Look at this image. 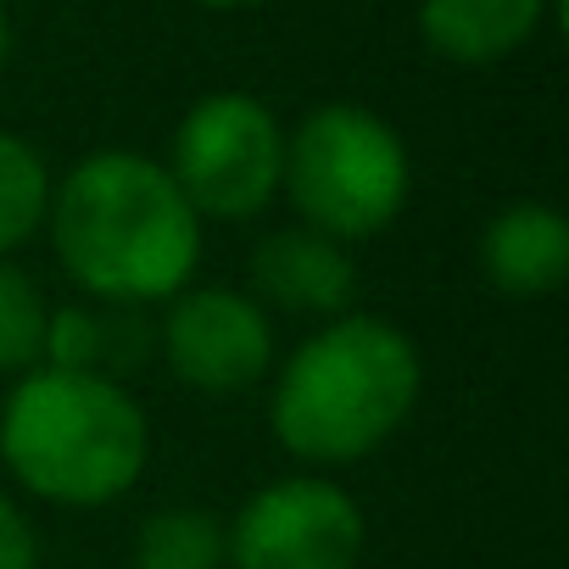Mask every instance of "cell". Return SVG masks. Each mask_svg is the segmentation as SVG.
<instances>
[{
    "mask_svg": "<svg viewBox=\"0 0 569 569\" xmlns=\"http://www.w3.org/2000/svg\"><path fill=\"white\" fill-rule=\"evenodd\" d=\"M480 273L513 302H541L569 279V218L552 201H508L480 234Z\"/></svg>",
    "mask_w": 569,
    "mask_h": 569,
    "instance_id": "10",
    "label": "cell"
},
{
    "mask_svg": "<svg viewBox=\"0 0 569 569\" xmlns=\"http://www.w3.org/2000/svg\"><path fill=\"white\" fill-rule=\"evenodd\" d=\"M46 240L84 302L134 313L196 284L207 223L190 212L162 157L101 146L51 179Z\"/></svg>",
    "mask_w": 569,
    "mask_h": 569,
    "instance_id": "1",
    "label": "cell"
},
{
    "mask_svg": "<svg viewBox=\"0 0 569 569\" xmlns=\"http://www.w3.org/2000/svg\"><path fill=\"white\" fill-rule=\"evenodd\" d=\"M419 341L380 313L313 325L268 375V430L302 469L330 475L375 458L419 408Z\"/></svg>",
    "mask_w": 569,
    "mask_h": 569,
    "instance_id": "2",
    "label": "cell"
},
{
    "mask_svg": "<svg viewBox=\"0 0 569 569\" xmlns=\"http://www.w3.org/2000/svg\"><path fill=\"white\" fill-rule=\"evenodd\" d=\"M0 463L46 508H112L151 469V419L118 375L40 363L0 402Z\"/></svg>",
    "mask_w": 569,
    "mask_h": 569,
    "instance_id": "3",
    "label": "cell"
},
{
    "mask_svg": "<svg viewBox=\"0 0 569 569\" xmlns=\"http://www.w3.org/2000/svg\"><path fill=\"white\" fill-rule=\"evenodd\" d=\"M363 502L336 475H279L223 519V569H358Z\"/></svg>",
    "mask_w": 569,
    "mask_h": 569,
    "instance_id": "6",
    "label": "cell"
},
{
    "mask_svg": "<svg viewBox=\"0 0 569 569\" xmlns=\"http://www.w3.org/2000/svg\"><path fill=\"white\" fill-rule=\"evenodd\" d=\"M201 12H251V7H262V0H196Z\"/></svg>",
    "mask_w": 569,
    "mask_h": 569,
    "instance_id": "17",
    "label": "cell"
},
{
    "mask_svg": "<svg viewBox=\"0 0 569 569\" xmlns=\"http://www.w3.org/2000/svg\"><path fill=\"white\" fill-rule=\"evenodd\" d=\"M0 569H40V530L12 491H0Z\"/></svg>",
    "mask_w": 569,
    "mask_h": 569,
    "instance_id": "15",
    "label": "cell"
},
{
    "mask_svg": "<svg viewBox=\"0 0 569 569\" xmlns=\"http://www.w3.org/2000/svg\"><path fill=\"white\" fill-rule=\"evenodd\" d=\"M547 23H563V0H419V46L447 68H497L519 57Z\"/></svg>",
    "mask_w": 569,
    "mask_h": 569,
    "instance_id": "9",
    "label": "cell"
},
{
    "mask_svg": "<svg viewBox=\"0 0 569 569\" xmlns=\"http://www.w3.org/2000/svg\"><path fill=\"white\" fill-rule=\"evenodd\" d=\"M240 291L273 319V313H291V319H341L358 302V262L352 246L302 229V223H284L268 229L251 257H246V284Z\"/></svg>",
    "mask_w": 569,
    "mask_h": 569,
    "instance_id": "8",
    "label": "cell"
},
{
    "mask_svg": "<svg viewBox=\"0 0 569 569\" xmlns=\"http://www.w3.org/2000/svg\"><path fill=\"white\" fill-rule=\"evenodd\" d=\"M7 62H12V12L0 0V73H7Z\"/></svg>",
    "mask_w": 569,
    "mask_h": 569,
    "instance_id": "16",
    "label": "cell"
},
{
    "mask_svg": "<svg viewBox=\"0 0 569 569\" xmlns=\"http://www.w3.org/2000/svg\"><path fill=\"white\" fill-rule=\"evenodd\" d=\"M46 369L112 375V319L96 302H51L46 319Z\"/></svg>",
    "mask_w": 569,
    "mask_h": 569,
    "instance_id": "14",
    "label": "cell"
},
{
    "mask_svg": "<svg viewBox=\"0 0 569 569\" xmlns=\"http://www.w3.org/2000/svg\"><path fill=\"white\" fill-rule=\"evenodd\" d=\"M279 196L291 201L302 229H319L341 246L375 240L413 196L408 140L363 101H325L284 129Z\"/></svg>",
    "mask_w": 569,
    "mask_h": 569,
    "instance_id": "4",
    "label": "cell"
},
{
    "mask_svg": "<svg viewBox=\"0 0 569 569\" xmlns=\"http://www.w3.org/2000/svg\"><path fill=\"white\" fill-rule=\"evenodd\" d=\"M46 319L51 302L40 279L18 257H0V375L7 380L46 363Z\"/></svg>",
    "mask_w": 569,
    "mask_h": 569,
    "instance_id": "13",
    "label": "cell"
},
{
    "mask_svg": "<svg viewBox=\"0 0 569 569\" xmlns=\"http://www.w3.org/2000/svg\"><path fill=\"white\" fill-rule=\"evenodd\" d=\"M51 162L18 129H0V257H18L34 234H46L51 207Z\"/></svg>",
    "mask_w": 569,
    "mask_h": 569,
    "instance_id": "11",
    "label": "cell"
},
{
    "mask_svg": "<svg viewBox=\"0 0 569 569\" xmlns=\"http://www.w3.org/2000/svg\"><path fill=\"white\" fill-rule=\"evenodd\" d=\"M162 168L201 223H246L279 201L284 123L251 90H212L184 107Z\"/></svg>",
    "mask_w": 569,
    "mask_h": 569,
    "instance_id": "5",
    "label": "cell"
},
{
    "mask_svg": "<svg viewBox=\"0 0 569 569\" xmlns=\"http://www.w3.org/2000/svg\"><path fill=\"white\" fill-rule=\"evenodd\" d=\"M129 569H134V563H129Z\"/></svg>",
    "mask_w": 569,
    "mask_h": 569,
    "instance_id": "18",
    "label": "cell"
},
{
    "mask_svg": "<svg viewBox=\"0 0 569 569\" xmlns=\"http://www.w3.org/2000/svg\"><path fill=\"white\" fill-rule=\"evenodd\" d=\"M162 358L201 397H246L273 375L279 336L240 284H184L162 302Z\"/></svg>",
    "mask_w": 569,
    "mask_h": 569,
    "instance_id": "7",
    "label": "cell"
},
{
    "mask_svg": "<svg viewBox=\"0 0 569 569\" xmlns=\"http://www.w3.org/2000/svg\"><path fill=\"white\" fill-rule=\"evenodd\" d=\"M134 569H223V513L212 508H157L140 519Z\"/></svg>",
    "mask_w": 569,
    "mask_h": 569,
    "instance_id": "12",
    "label": "cell"
}]
</instances>
